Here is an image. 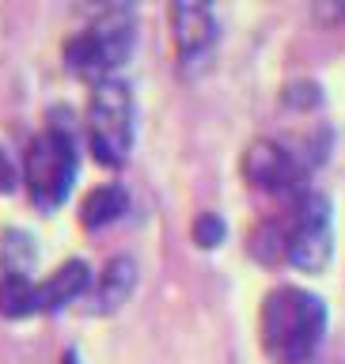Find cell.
Wrapping results in <instances>:
<instances>
[{
    "instance_id": "obj_17",
    "label": "cell",
    "mask_w": 345,
    "mask_h": 364,
    "mask_svg": "<svg viewBox=\"0 0 345 364\" xmlns=\"http://www.w3.org/2000/svg\"><path fill=\"white\" fill-rule=\"evenodd\" d=\"M61 364H80V357H76V353H73V349H68V353H65V357H61Z\"/></svg>"
},
{
    "instance_id": "obj_9",
    "label": "cell",
    "mask_w": 345,
    "mask_h": 364,
    "mask_svg": "<svg viewBox=\"0 0 345 364\" xmlns=\"http://www.w3.org/2000/svg\"><path fill=\"white\" fill-rule=\"evenodd\" d=\"M91 289V269L87 262H65L61 269L53 273V277H46L38 284V311H61L65 304L80 300Z\"/></svg>"
},
{
    "instance_id": "obj_10",
    "label": "cell",
    "mask_w": 345,
    "mask_h": 364,
    "mask_svg": "<svg viewBox=\"0 0 345 364\" xmlns=\"http://www.w3.org/2000/svg\"><path fill=\"white\" fill-rule=\"evenodd\" d=\"M125 205H129V193H125L122 186H99V190H91L84 205H80V224L91 228V232H99V228H107L114 224L118 216L125 213Z\"/></svg>"
},
{
    "instance_id": "obj_12",
    "label": "cell",
    "mask_w": 345,
    "mask_h": 364,
    "mask_svg": "<svg viewBox=\"0 0 345 364\" xmlns=\"http://www.w3.org/2000/svg\"><path fill=\"white\" fill-rule=\"evenodd\" d=\"M0 262H4L8 273H23V277H27V269H31V262H34L31 235L8 232V235H4V247H0Z\"/></svg>"
},
{
    "instance_id": "obj_6",
    "label": "cell",
    "mask_w": 345,
    "mask_h": 364,
    "mask_svg": "<svg viewBox=\"0 0 345 364\" xmlns=\"http://www.w3.org/2000/svg\"><path fill=\"white\" fill-rule=\"evenodd\" d=\"M243 175L250 178V186L270 190V193H285L296 198L304 190V164L300 156L281 148L277 141H255L243 156Z\"/></svg>"
},
{
    "instance_id": "obj_5",
    "label": "cell",
    "mask_w": 345,
    "mask_h": 364,
    "mask_svg": "<svg viewBox=\"0 0 345 364\" xmlns=\"http://www.w3.org/2000/svg\"><path fill=\"white\" fill-rule=\"evenodd\" d=\"M285 258L304 273H319L330 262V205L323 193H304L285 232Z\"/></svg>"
},
{
    "instance_id": "obj_3",
    "label": "cell",
    "mask_w": 345,
    "mask_h": 364,
    "mask_svg": "<svg viewBox=\"0 0 345 364\" xmlns=\"http://www.w3.org/2000/svg\"><path fill=\"white\" fill-rule=\"evenodd\" d=\"M87 144L102 167H122L133 148V95L122 80H102L87 102Z\"/></svg>"
},
{
    "instance_id": "obj_4",
    "label": "cell",
    "mask_w": 345,
    "mask_h": 364,
    "mask_svg": "<svg viewBox=\"0 0 345 364\" xmlns=\"http://www.w3.org/2000/svg\"><path fill=\"white\" fill-rule=\"evenodd\" d=\"M23 175H27V193L38 209H57L68 190L76 182V144L73 133L61 129V125H50L46 133H38L27 148V164H23Z\"/></svg>"
},
{
    "instance_id": "obj_8",
    "label": "cell",
    "mask_w": 345,
    "mask_h": 364,
    "mask_svg": "<svg viewBox=\"0 0 345 364\" xmlns=\"http://www.w3.org/2000/svg\"><path fill=\"white\" fill-rule=\"evenodd\" d=\"M133 284H137V262L125 258V255L110 258L107 266H102V273H99L95 289H91V311H95V315L118 311V307L129 300Z\"/></svg>"
},
{
    "instance_id": "obj_2",
    "label": "cell",
    "mask_w": 345,
    "mask_h": 364,
    "mask_svg": "<svg viewBox=\"0 0 345 364\" xmlns=\"http://www.w3.org/2000/svg\"><path fill=\"white\" fill-rule=\"evenodd\" d=\"M133 16L125 8H110L102 11V16L91 23L84 34H76V38H68L65 46V65L73 68L76 76L84 80H110V73L118 68L125 57L133 53Z\"/></svg>"
},
{
    "instance_id": "obj_15",
    "label": "cell",
    "mask_w": 345,
    "mask_h": 364,
    "mask_svg": "<svg viewBox=\"0 0 345 364\" xmlns=\"http://www.w3.org/2000/svg\"><path fill=\"white\" fill-rule=\"evenodd\" d=\"M319 102H323V95H319V84H312V80L285 87V107H292V110H312Z\"/></svg>"
},
{
    "instance_id": "obj_13",
    "label": "cell",
    "mask_w": 345,
    "mask_h": 364,
    "mask_svg": "<svg viewBox=\"0 0 345 364\" xmlns=\"http://www.w3.org/2000/svg\"><path fill=\"white\" fill-rule=\"evenodd\" d=\"M250 250H255V258H262V262H277V258H285V232H281V224L258 228Z\"/></svg>"
},
{
    "instance_id": "obj_11",
    "label": "cell",
    "mask_w": 345,
    "mask_h": 364,
    "mask_svg": "<svg viewBox=\"0 0 345 364\" xmlns=\"http://www.w3.org/2000/svg\"><path fill=\"white\" fill-rule=\"evenodd\" d=\"M38 311V284L23 273H4L0 277V315L4 318H27Z\"/></svg>"
},
{
    "instance_id": "obj_1",
    "label": "cell",
    "mask_w": 345,
    "mask_h": 364,
    "mask_svg": "<svg viewBox=\"0 0 345 364\" xmlns=\"http://www.w3.org/2000/svg\"><path fill=\"white\" fill-rule=\"evenodd\" d=\"M327 334V304L315 292L281 284L262 307V349L273 364H307Z\"/></svg>"
},
{
    "instance_id": "obj_7",
    "label": "cell",
    "mask_w": 345,
    "mask_h": 364,
    "mask_svg": "<svg viewBox=\"0 0 345 364\" xmlns=\"http://www.w3.org/2000/svg\"><path fill=\"white\" fill-rule=\"evenodd\" d=\"M171 27H175V46H179L182 61H198V57H205L216 42L213 8L193 4V0H179V4L171 8Z\"/></svg>"
},
{
    "instance_id": "obj_14",
    "label": "cell",
    "mask_w": 345,
    "mask_h": 364,
    "mask_svg": "<svg viewBox=\"0 0 345 364\" xmlns=\"http://www.w3.org/2000/svg\"><path fill=\"white\" fill-rule=\"evenodd\" d=\"M193 243L198 247H221L224 243V220L216 213H201L198 220H193Z\"/></svg>"
},
{
    "instance_id": "obj_16",
    "label": "cell",
    "mask_w": 345,
    "mask_h": 364,
    "mask_svg": "<svg viewBox=\"0 0 345 364\" xmlns=\"http://www.w3.org/2000/svg\"><path fill=\"white\" fill-rule=\"evenodd\" d=\"M16 190V164H11L8 148L0 144V193H11Z\"/></svg>"
}]
</instances>
